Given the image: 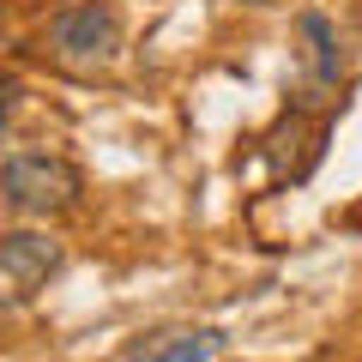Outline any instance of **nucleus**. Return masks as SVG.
Here are the masks:
<instances>
[{
  "instance_id": "f257e3e1",
  "label": "nucleus",
  "mask_w": 362,
  "mask_h": 362,
  "mask_svg": "<svg viewBox=\"0 0 362 362\" xmlns=\"http://www.w3.org/2000/svg\"><path fill=\"white\" fill-rule=\"evenodd\" d=\"M0 199L13 211H30V218H54V211H73L85 199V175L66 157L18 151V157L0 163Z\"/></svg>"
},
{
  "instance_id": "20e7f679",
  "label": "nucleus",
  "mask_w": 362,
  "mask_h": 362,
  "mask_svg": "<svg viewBox=\"0 0 362 362\" xmlns=\"http://www.w3.org/2000/svg\"><path fill=\"white\" fill-rule=\"evenodd\" d=\"M230 332L223 326H187V332H151L127 350L121 362H218Z\"/></svg>"
},
{
  "instance_id": "f03ea898",
  "label": "nucleus",
  "mask_w": 362,
  "mask_h": 362,
  "mask_svg": "<svg viewBox=\"0 0 362 362\" xmlns=\"http://www.w3.org/2000/svg\"><path fill=\"white\" fill-rule=\"evenodd\" d=\"M49 49L61 54L66 66H103L109 54L121 49V25L109 6L85 0V6H66V13L49 18Z\"/></svg>"
},
{
  "instance_id": "6e6552de",
  "label": "nucleus",
  "mask_w": 362,
  "mask_h": 362,
  "mask_svg": "<svg viewBox=\"0 0 362 362\" xmlns=\"http://www.w3.org/2000/svg\"><path fill=\"white\" fill-rule=\"evenodd\" d=\"M247 6H272V0H247Z\"/></svg>"
},
{
  "instance_id": "39448f33",
  "label": "nucleus",
  "mask_w": 362,
  "mask_h": 362,
  "mask_svg": "<svg viewBox=\"0 0 362 362\" xmlns=\"http://www.w3.org/2000/svg\"><path fill=\"white\" fill-rule=\"evenodd\" d=\"M296 25H302V42H308V73H314V85L332 90L338 73H344V49H338L332 18H326V13H302Z\"/></svg>"
},
{
  "instance_id": "0eeeda50",
  "label": "nucleus",
  "mask_w": 362,
  "mask_h": 362,
  "mask_svg": "<svg viewBox=\"0 0 362 362\" xmlns=\"http://www.w3.org/2000/svg\"><path fill=\"white\" fill-rule=\"evenodd\" d=\"M0 127H6V90H0Z\"/></svg>"
},
{
  "instance_id": "7ed1b4c3",
  "label": "nucleus",
  "mask_w": 362,
  "mask_h": 362,
  "mask_svg": "<svg viewBox=\"0 0 362 362\" xmlns=\"http://www.w3.org/2000/svg\"><path fill=\"white\" fill-rule=\"evenodd\" d=\"M49 272H61V242L49 230H0V278L37 290L49 284Z\"/></svg>"
},
{
  "instance_id": "423d86ee",
  "label": "nucleus",
  "mask_w": 362,
  "mask_h": 362,
  "mask_svg": "<svg viewBox=\"0 0 362 362\" xmlns=\"http://www.w3.org/2000/svg\"><path fill=\"white\" fill-rule=\"evenodd\" d=\"M344 223H350V230H362V206H356V211H344Z\"/></svg>"
}]
</instances>
